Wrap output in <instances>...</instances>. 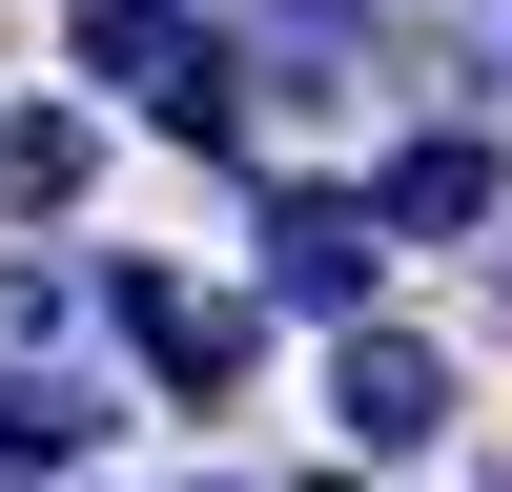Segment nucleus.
Listing matches in <instances>:
<instances>
[{"mask_svg":"<svg viewBox=\"0 0 512 492\" xmlns=\"http://www.w3.org/2000/svg\"><path fill=\"white\" fill-rule=\"evenodd\" d=\"M369 267H390V226H369V185H287L267 205V287L328 328H369Z\"/></svg>","mask_w":512,"mask_h":492,"instance_id":"f257e3e1","label":"nucleus"},{"mask_svg":"<svg viewBox=\"0 0 512 492\" xmlns=\"http://www.w3.org/2000/svg\"><path fill=\"white\" fill-rule=\"evenodd\" d=\"M328 431H349V451H431V431H451V349L349 328V349H328Z\"/></svg>","mask_w":512,"mask_h":492,"instance_id":"f03ea898","label":"nucleus"},{"mask_svg":"<svg viewBox=\"0 0 512 492\" xmlns=\"http://www.w3.org/2000/svg\"><path fill=\"white\" fill-rule=\"evenodd\" d=\"M103 328H123V349H144L164 369V390H226V369H246V308H205V287H164V267H103Z\"/></svg>","mask_w":512,"mask_h":492,"instance_id":"7ed1b4c3","label":"nucleus"},{"mask_svg":"<svg viewBox=\"0 0 512 492\" xmlns=\"http://www.w3.org/2000/svg\"><path fill=\"white\" fill-rule=\"evenodd\" d=\"M492 205H512V164L472 144V123H431V144H390V185H369V226H390V246H472Z\"/></svg>","mask_w":512,"mask_h":492,"instance_id":"20e7f679","label":"nucleus"},{"mask_svg":"<svg viewBox=\"0 0 512 492\" xmlns=\"http://www.w3.org/2000/svg\"><path fill=\"white\" fill-rule=\"evenodd\" d=\"M103 431H123L103 369H0V472H82Z\"/></svg>","mask_w":512,"mask_h":492,"instance_id":"39448f33","label":"nucleus"},{"mask_svg":"<svg viewBox=\"0 0 512 492\" xmlns=\"http://www.w3.org/2000/svg\"><path fill=\"white\" fill-rule=\"evenodd\" d=\"M185 62V0H82V82H164Z\"/></svg>","mask_w":512,"mask_h":492,"instance_id":"423d86ee","label":"nucleus"},{"mask_svg":"<svg viewBox=\"0 0 512 492\" xmlns=\"http://www.w3.org/2000/svg\"><path fill=\"white\" fill-rule=\"evenodd\" d=\"M82 349V287L62 267H0V369H62Z\"/></svg>","mask_w":512,"mask_h":492,"instance_id":"0eeeda50","label":"nucleus"},{"mask_svg":"<svg viewBox=\"0 0 512 492\" xmlns=\"http://www.w3.org/2000/svg\"><path fill=\"white\" fill-rule=\"evenodd\" d=\"M0 185H21V205H82V123H62V103L0 123Z\"/></svg>","mask_w":512,"mask_h":492,"instance_id":"6e6552de","label":"nucleus"},{"mask_svg":"<svg viewBox=\"0 0 512 492\" xmlns=\"http://www.w3.org/2000/svg\"><path fill=\"white\" fill-rule=\"evenodd\" d=\"M287 21H308V41H349V21H390V0H287Z\"/></svg>","mask_w":512,"mask_h":492,"instance_id":"1a4fd4ad","label":"nucleus"},{"mask_svg":"<svg viewBox=\"0 0 512 492\" xmlns=\"http://www.w3.org/2000/svg\"><path fill=\"white\" fill-rule=\"evenodd\" d=\"M308 492H349V472H308Z\"/></svg>","mask_w":512,"mask_h":492,"instance_id":"9d476101","label":"nucleus"},{"mask_svg":"<svg viewBox=\"0 0 512 492\" xmlns=\"http://www.w3.org/2000/svg\"><path fill=\"white\" fill-rule=\"evenodd\" d=\"M492 82H512V62H492Z\"/></svg>","mask_w":512,"mask_h":492,"instance_id":"9b49d317","label":"nucleus"}]
</instances>
